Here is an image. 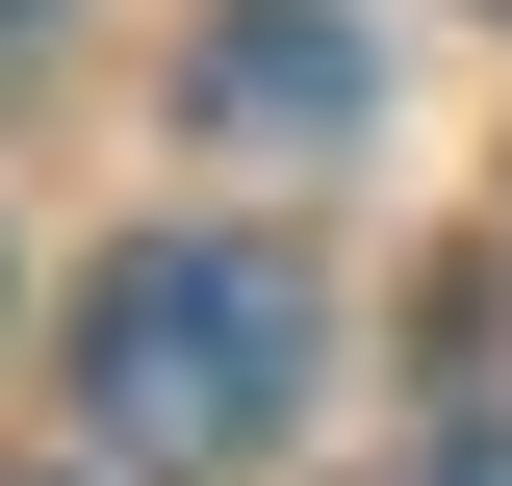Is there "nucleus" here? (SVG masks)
Masks as SVG:
<instances>
[{"mask_svg":"<svg viewBox=\"0 0 512 486\" xmlns=\"http://www.w3.org/2000/svg\"><path fill=\"white\" fill-rule=\"evenodd\" d=\"M77 410H103L128 486H231L308 410V256L282 231H128L77 282Z\"/></svg>","mask_w":512,"mask_h":486,"instance_id":"nucleus-1","label":"nucleus"},{"mask_svg":"<svg viewBox=\"0 0 512 486\" xmlns=\"http://www.w3.org/2000/svg\"><path fill=\"white\" fill-rule=\"evenodd\" d=\"M359 103H384V52L333 26V0H231V26L180 52V128H205V154H333Z\"/></svg>","mask_w":512,"mask_h":486,"instance_id":"nucleus-2","label":"nucleus"},{"mask_svg":"<svg viewBox=\"0 0 512 486\" xmlns=\"http://www.w3.org/2000/svg\"><path fill=\"white\" fill-rule=\"evenodd\" d=\"M410 486H512V435H436V461H410Z\"/></svg>","mask_w":512,"mask_h":486,"instance_id":"nucleus-3","label":"nucleus"},{"mask_svg":"<svg viewBox=\"0 0 512 486\" xmlns=\"http://www.w3.org/2000/svg\"><path fill=\"white\" fill-rule=\"evenodd\" d=\"M0 26H52V0H0Z\"/></svg>","mask_w":512,"mask_h":486,"instance_id":"nucleus-4","label":"nucleus"}]
</instances>
